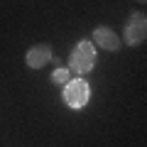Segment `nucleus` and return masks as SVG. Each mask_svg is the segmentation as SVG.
Listing matches in <instances>:
<instances>
[{
  "mask_svg": "<svg viewBox=\"0 0 147 147\" xmlns=\"http://www.w3.org/2000/svg\"><path fill=\"white\" fill-rule=\"evenodd\" d=\"M93 64H96V47H93V42H86L84 39L69 54V66L66 69L71 74H76V79H81L84 74H88L93 69Z\"/></svg>",
  "mask_w": 147,
  "mask_h": 147,
  "instance_id": "obj_1",
  "label": "nucleus"
},
{
  "mask_svg": "<svg viewBox=\"0 0 147 147\" xmlns=\"http://www.w3.org/2000/svg\"><path fill=\"white\" fill-rule=\"evenodd\" d=\"M88 98H91V86L86 84L84 79H71L64 86V103H66L69 108H74V110L84 108V105L88 103Z\"/></svg>",
  "mask_w": 147,
  "mask_h": 147,
  "instance_id": "obj_2",
  "label": "nucleus"
},
{
  "mask_svg": "<svg viewBox=\"0 0 147 147\" xmlns=\"http://www.w3.org/2000/svg\"><path fill=\"white\" fill-rule=\"evenodd\" d=\"M145 37H147V20H145V15H142V12H132L130 20H127L123 39H125V44L135 47V44L145 42Z\"/></svg>",
  "mask_w": 147,
  "mask_h": 147,
  "instance_id": "obj_3",
  "label": "nucleus"
},
{
  "mask_svg": "<svg viewBox=\"0 0 147 147\" xmlns=\"http://www.w3.org/2000/svg\"><path fill=\"white\" fill-rule=\"evenodd\" d=\"M52 59H54V54H52V47L49 44H34L25 54V61H27L30 69H44Z\"/></svg>",
  "mask_w": 147,
  "mask_h": 147,
  "instance_id": "obj_4",
  "label": "nucleus"
},
{
  "mask_svg": "<svg viewBox=\"0 0 147 147\" xmlns=\"http://www.w3.org/2000/svg\"><path fill=\"white\" fill-rule=\"evenodd\" d=\"M93 47H100L105 52H118L120 49V37L110 27H96L93 30Z\"/></svg>",
  "mask_w": 147,
  "mask_h": 147,
  "instance_id": "obj_5",
  "label": "nucleus"
},
{
  "mask_svg": "<svg viewBox=\"0 0 147 147\" xmlns=\"http://www.w3.org/2000/svg\"><path fill=\"white\" fill-rule=\"evenodd\" d=\"M71 76H74V74L69 71L66 66H57L54 74H52V81H54V84H64V86H66L69 81H71Z\"/></svg>",
  "mask_w": 147,
  "mask_h": 147,
  "instance_id": "obj_6",
  "label": "nucleus"
},
{
  "mask_svg": "<svg viewBox=\"0 0 147 147\" xmlns=\"http://www.w3.org/2000/svg\"><path fill=\"white\" fill-rule=\"evenodd\" d=\"M137 3H145V0H137Z\"/></svg>",
  "mask_w": 147,
  "mask_h": 147,
  "instance_id": "obj_7",
  "label": "nucleus"
}]
</instances>
